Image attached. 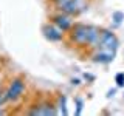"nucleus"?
<instances>
[{"label": "nucleus", "mask_w": 124, "mask_h": 116, "mask_svg": "<svg viewBox=\"0 0 124 116\" xmlns=\"http://www.w3.org/2000/svg\"><path fill=\"white\" fill-rule=\"evenodd\" d=\"M112 20H113L115 26H119L124 22V13L123 11H115V13L112 14Z\"/></svg>", "instance_id": "obj_11"}, {"label": "nucleus", "mask_w": 124, "mask_h": 116, "mask_svg": "<svg viewBox=\"0 0 124 116\" xmlns=\"http://www.w3.org/2000/svg\"><path fill=\"white\" fill-rule=\"evenodd\" d=\"M84 79H85V80H90V82H93V80H95V76H93V74H88V73H84Z\"/></svg>", "instance_id": "obj_17"}, {"label": "nucleus", "mask_w": 124, "mask_h": 116, "mask_svg": "<svg viewBox=\"0 0 124 116\" xmlns=\"http://www.w3.org/2000/svg\"><path fill=\"white\" fill-rule=\"evenodd\" d=\"M116 57V51L113 50H108V48H96L93 50L92 54H90V59L96 64H102V65H107L110 62H113Z\"/></svg>", "instance_id": "obj_5"}, {"label": "nucleus", "mask_w": 124, "mask_h": 116, "mask_svg": "<svg viewBox=\"0 0 124 116\" xmlns=\"http://www.w3.org/2000/svg\"><path fill=\"white\" fill-rule=\"evenodd\" d=\"M101 29H102V28H99V26H96V25H90L87 48L92 50V51L96 50V48H99V45H101Z\"/></svg>", "instance_id": "obj_9"}, {"label": "nucleus", "mask_w": 124, "mask_h": 116, "mask_svg": "<svg viewBox=\"0 0 124 116\" xmlns=\"http://www.w3.org/2000/svg\"><path fill=\"white\" fill-rule=\"evenodd\" d=\"M99 48H108V50H113V51H118L119 40H118L116 34L112 29H106V28L101 29V45H99Z\"/></svg>", "instance_id": "obj_8"}, {"label": "nucleus", "mask_w": 124, "mask_h": 116, "mask_svg": "<svg viewBox=\"0 0 124 116\" xmlns=\"http://www.w3.org/2000/svg\"><path fill=\"white\" fill-rule=\"evenodd\" d=\"M123 98H124V94H123Z\"/></svg>", "instance_id": "obj_19"}, {"label": "nucleus", "mask_w": 124, "mask_h": 116, "mask_svg": "<svg viewBox=\"0 0 124 116\" xmlns=\"http://www.w3.org/2000/svg\"><path fill=\"white\" fill-rule=\"evenodd\" d=\"M88 33H90V25L78 22L71 26V29L68 31V39L73 45L87 48L88 45Z\"/></svg>", "instance_id": "obj_2"}, {"label": "nucleus", "mask_w": 124, "mask_h": 116, "mask_svg": "<svg viewBox=\"0 0 124 116\" xmlns=\"http://www.w3.org/2000/svg\"><path fill=\"white\" fill-rule=\"evenodd\" d=\"M25 93H26V80L23 76L17 74L8 80V85L5 87V96L8 104H16L25 96Z\"/></svg>", "instance_id": "obj_1"}, {"label": "nucleus", "mask_w": 124, "mask_h": 116, "mask_svg": "<svg viewBox=\"0 0 124 116\" xmlns=\"http://www.w3.org/2000/svg\"><path fill=\"white\" fill-rule=\"evenodd\" d=\"M6 96H5V88H0V108L6 105Z\"/></svg>", "instance_id": "obj_14"}, {"label": "nucleus", "mask_w": 124, "mask_h": 116, "mask_svg": "<svg viewBox=\"0 0 124 116\" xmlns=\"http://www.w3.org/2000/svg\"><path fill=\"white\" fill-rule=\"evenodd\" d=\"M0 88H2V76H0Z\"/></svg>", "instance_id": "obj_18"}, {"label": "nucleus", "mask_w": 124, "mask_h": 116, "mask_svg": "<svg viewBox=\"0 0 124 116\" xmlns=\"http://www.w3.org/2000/svg\"><path fill=\"white\" fill-rule=\"evenodd\" d=\"M50 22H53L56 26H59V28L64 31L65 34L68 33L70 29H71V26L75 25V20H73V15L70 14H65V13H61V11H57V13H54L51 17H50Z\"/></svg>", "instance_id": "obj_6"}, {"label": "nucleus", "mask_w": 124, "mask_h": 116, "mask_svg": "<svg viewBox=\"0 0 124 116\" xmlns=\"http://www.w3.org/2000/svg\"><path fill=\"white\" fill-rule=\"evenodd\" d=\"M42 34L48 42H62L65 37V33L59 26H56L53 22H46L42 26Z\"/></svg>", "instance_id": "obj_4"}, {"label": "nucleus", "mask_w": 124, "mask_h": 116, "mask_svg": "<svg viewBox=\"0 0 124 116\" xmlns=\"http://www.w3.org/2000/svg\"><path fill=\"white\" fill-rule=\"evenodd\" d=\"M56 107H57V113L62 116H67L68 115V107H67V96L59 93L56 96Z\"/></svg>", "instance_id": "obj_10"}, {"label": "nucleus", "mask_w": 124, "mask_h": 116, "mask_svg": "<svg viewBox=\"0 0 124 116\" xmlns=\"http://www.w3.org/2000/svg\"><path fill=\"white\" fill-rule=\"evenodd\" d=\"M115 94H116V88H112V90H108V91H107L106 98H107V99H110V98H113Z\"/></svg>", "instance_id": "obj_16"}, {"label": "nucleus", "mask_w": 124, "mask_h": 116, "mask_svg": "<svg viewBox=\"0 0 124 116\" xmlns=\"http://www.w3.org/2000/svg\"><path fill=\"white\" fill-rule=\"evenodd\" d=\"M115 82L118 88H124V71H119L115 74Z\"/></svg>", "instance_id": "obj_13"}, {"label": "nucleus", "mask_w": 124, "mask_h": 116, "mask_svg": "<svg viewBox=\"0 0 124 116\" xmlns=\"http://www.w3.org/2000/svg\"><path fill=\"white\" fill-rule=\"evenodd\" d=\"M28 113L33 115V116H54V115H59L57 113L56 102H50V101H44V102L37 104L36 107L31 108Z\"/></svg>", "instance_id": "obj_7"}, {"label": "nucleus", "mask_w": 124, "mask_h": 116, "mask_svg": "<svg viewBox=\"0 0 124 116\" xmlns=\"http://www.w3.org/2000/svg\"><path fill=\"white\" fill-rule=\"evenodd\" d=\"M51 2L54 3V6H56L57 11L70 14V15H73V17H76V15L84 13L82 6L78 2H75V0H51Z\"/></svg>", "instance_id": "obj_3"}, {"label": "nucleus", "mask_w": 124, "mask_h": 116, "mask_svg": "<svg viewBox=\"0 0 124 116\" xmlns=\"http://www.w3.org/2000/svg\"><path fill=\"white\" fill-rule=\"evenodd\" d=\"M70 84H71L73 87H79V85L82 84V80H81L79 77H71V79H70Z\"/></svg>", "instance_id": "obj_15"}, {"label": "nucleus", "mask_w": 124, "mask_h": 116, "mask_svg": "<svg viewBox=\"0 0 124 116\" xmlns=\"http://www.w3.org/2000/svg\"><path fill=\"white\" fill-rule=\"evenodd\" d=\"M75 115L76 116H81L82 115V110H84V99L82 98H75Z\"/></svg>", "instance_id": "obj_12"}]
</instances>
